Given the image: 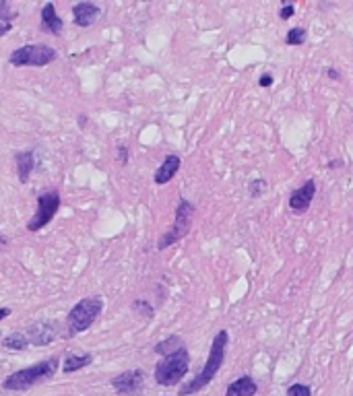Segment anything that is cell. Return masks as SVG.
Here are the masks:
<instances>
[{
	"label": "cell",
	"mask_w": 353,
	"mask_h": 396,
	"mask_svg": "<svg viewBox=\"0 0 353 396\" xmlns=\"http://www.w3.org/2000/svg\"><path fill=\"white\" fill-rule=\"evenodd\" d=\"M41 29L52 36H60V31L64 29V21L58 17L56 6L52 2L44 4V9H41Z\"/></svg>",
	"instance_id": "4fadbf2b"
},
{
	"label": "cell",
	"mask_w": 353,
	"mask_h": 396,
	"mask_svg": "<svg viewBox=\"0 0 353 396\" xmlns=\"http://www.w3.org/2000/svg\"><path fill=\"white\" fill-rule=\"evenodd\" d=\"M133 308H135V312H138L140 316L153 318V308H151V303H147L145 299H137V301L133 303Z\"/></svg>",
	"instance_id": "44dd1931"
},
{
	"label": "cell",
	"mask_w": 353,
	"mask_h": 396,
	"mask_svg": "<svg viewBox=\"0 0 353 396\" xmlns=\"http://www.w3.org/2000/svg\"><path fill=\"white\" fill-rule=\"evenodd\" d=\"M34 170V151H23L17 153V172H19V179L25 184Z\"/></svg>",
	"instance_id": "2e32d148"
},
{
	"label": "cell",
	"mask_w": 353,
	"mask_h": 396,
	"mask_svg": "<svg viewBox=\"0 0 353 396\" xmlns=\"http://www.w3.org/2000/svg\"><path fill=\"white\" fill-rule=\"evenodd\" d=\"M265 190H267V182H265V179H252V182L248 184V192H250V197L252 198H260Z\"/></svg>",
	"instance_id": "ffe728a7"
},
{
	"label": "cell",
	"mask_w": 353,
	"mask_h": 396,
	"mask_svg": "<svg viewBox=\"0 0 353 396\" xmlns=\"http://www.w3.org/2000/svg\"><path fill=\"white\" fill-rule=\"evenodd\" d=\"M285 396H312V390L306 384H292L287 388V395Z\"/></svg>",
	"instance_id": "7402d4cb"
},
{
	"label": "cell",
	"mask_w": 353,
	"mask_h": 396,
	"mask_svg": "<svg viewBox=\"0 0 353 396\" xmlns=\"http://www.w3.org/2000/svg\"><path fill=\"white\" fill-rule=\"evenodd\" d=\"M256 392H258V386H256L255 377L242 376L227 386L225 396H255Z\"/></svg>",
	"instance_id": "5bb4252c"
},
{
	"label": "cell",
	"mask_w": 353,
	"mask_h": 396,
	"mask_svg": "<svg viewBox=\"0 0 353 396\" xmlns=\"http://www.w3.org/2000/svg\"><path fill=\"white\" fill-rule=\"evenodd\" d=\"M91 361H93V355H89V353H83V355H68L64 359V363H62V372H64V374H73V372H77L81 368L89 365Z\"/></svg>",
	"instance_id": "e0dca14e"
},
{
	"label": "cell",
	"mask_w": 353,
	"mask_h": 396,
	"mask_svg": "<svg viewBox=\"0 0 353 396\" xmlns=\"http://www.w3.org/2000/svg\"><path fill=\"white\" fill-rule=\"evenodd\" d=\"M9 314H11V310H9V308H2V310H0V320L9 318Z\"/></svg>",
	"instance_id": "f1b7e54d"
},
{
	"label": "cell",
	"mask_w": 353,
	"mask_h": 396,
	"mask_svg": "<svg viewBox=\"0 0 353 396\" xmlns=\"http://www.w3.org/2000/svg\"><path fill=\"white\" fill-rule=\"evenodd\" d=\"M118 159H120V163H122V165H126V163H128V149H126L124 145H120V147H118Z\"/></svg>",
	"instance_id": "484cf974"
},
{
	"label": "cell",
	"mask_w": 353,
	"mask_h": 396,
	"mask_svg": "<svg viewBox=\"0 0 353 396\" xmlns=\"http://www.w3.org/2000/svg\"><path fill=\"white\" fill-rule=\"evenodd\" d=\"M101 310H103V299L99 296L81 299L66 316V337H77L81 333H85L98 320Z\"/></svg>",
	"instance_id": "3957f363"
},
{
	"label": "cell",
	"mask_w": 353,
	"mask_h": 396,
	"mask_svg": "<svg viewBox=\"0 0 353 396\" xmlns=\"http://www.w3.org/2000/svg\"><path fill=\"white\" fill-rule=\"evenodd\" d=\"M56 370H58V357H50V359L39 361L36 365H31V368H25V370L11 374L2 382V386L6 390H15V392L27 390V388L36 386V384L44 382V380H50L56 374Z\"/></svg>",
	"instance_id": "7a4b0ae2"
},
{
	"label": "cell",
	"mask_w": 353,
	"mask_h": 396,
	"mask_svg": "<svg viewBox=\"0 0 353 396\" xmlns=\"http://www.w3.org/2000/svg\"><path fill=\"white\" fill-rule=\"evenodd\" d=\"M58 209H60L58 192H44V194H39L38 211H36V215L31 217V221L27 223V229H29V231H39L41 227H46V225L54 219V215H56Z\"/></svg>",
	"instance_id": "52a82bcc"
},
{
	"label": "cell",
	"mask_w": 353,
	"mask_h": 396,
	"mask_svg": "<svg viewBox=\"0 0 353 396\" xmlns=\"http://www.w3.org/2000/svg\"><path fill=\"white\" fill-rule=\"evenodd\" d=\"M4 246H6V238H4V236H2V234H0V250H2V248H4Z\"/></svg>",
	"instance_id": "f546056e"
},
{
	"label": "cell",
	"mask_w": 353,
	"mask_h": 396,
	"mask_svg": "<svg viewBox=\"0 0 353 396\" xmlns=\"http://www.w3.org/2000/svg\"><path fill=\"white\" fill-rule=\"evenodd\" d=\"M0 19L4 21L17 19V11L11 9V2H0Z\"/></svg>",
	"instance_id": "603a6c76"
},
{
	"label": "cell",
	"mask_w": 353,
	"mask_h": 396,
	"mask_svg": "<svg viewBox=\"0 0 353 396\" xmlns=\"http://www.w3.org/2000/svg\"><path fill=\"white\" fill-rule=\"evenodd\" d=\"M54 60H56L54 48L41 46V43H31V46H23L19 50H15L9 62L13 66H46Z\"/></svg>",
	"instance_id": "8992f818"
},
{
	"label": "cell",
	"mask_w": 353,
	"mask_h": 396,
	"mask_svg": "<svg viewBox=\"0 0 353 396\" xmlns=\"http://www.w3.org/2000/svg\"><path fill=\"white\" fill-rule=\"evenodd\" d=\"M9 29H11V25H9V23H0V38H2L4 33H9Z\"/></svg>",
	"instance_id": "83f0119b"
},
{
	"label": "cell",
	"mask_w": 353,
	"mask_h": 396,
	"mask_svg": "<svg viewBox=\"0 0 353 396\" xmlns=\"http://www.w3.org/2000/svg\"><path fill=\"white\" fill-rule=\"evenodd\" d=\"M308 38V31L304 27H292L285 36V43L287 46H302Z\"/></svg>",
	"instance_id": "d6986e66"
},
{
	"label": "cell",
	"mask_w": 353,
	"mask_h": 396,
	"mask_svg": "<svg viewBox=\"0 0 353 396\" xmlns=\"http://www.w3.org/2000/svg\"><path fill=\"white\" fill-rule=\"evenodd\" d=\"M186 345H184V340L182 337H178V335H172V337L163 338V340H159L155 345V353L159 355H172V353H176L180 349H184Z\"/></svg>",
	"instance_id": "9a60e30c"
},
{
	"label": "cell",
	"mask_w": 353,
	"mask_h": 396,
	"mask_svg": "<svg viewBox=\"0 0 353 396\" xmlns=\"http://www.w3.org/2000/svg\"><path fill=\"white\" fill-rule=\"evenodd\" d=\"M27 345H29V338H27V335H21V333H13L2 340V347L9 349V351H23Z\"/></svg>",
	"instance_id": "ac0fdd59"
},
{
	"label": "cell",
	"mask_w": 353,
	"mask_h": 396,
	"mask_svg": "<svg viewBox=\"0 0 353 396\" xmlns=\"http://www.w3.org/2000/svg\"><path fill=\"white\" fill-rule=\"evenodd\" d=\"M314 197H316V182L310 178L306 179L300 188L292 190V194H290V209L294 213H297V215H302V213H306L310 209Z\"/></svg>",
	"instance_id": "30bf717a"
},
{
	"label": "cell",
	"mask_w": 353,
	"mask_h": 396,
	"mask_svg": "<svg viewBox=\"0 0 353 396\" xmlns=\"http://www.w3.org/2000/svg\"><path fill=\"white\" fill-rule=\"evenodd\" d=\"M60 335V324L54 320H41L36 322L27 328V338L31 345L36 347H44V345H50L52 340H56V337Z\"/></svg>",
	"instance_id": "9c48e42d"
},
{
	"label": "cell",
	"mask_w": 353,
	"mask_h": 396,
	"mask_svg": "<svg viewBox=\"0 0 353 396\" xmlns=\"http://www.w3.org/2000/svg\"><path fill=\"white\" fill-rule=\"evenodd\" d=\"M258 85H260V87H265V89H267V87H271V85H273V75H271V73H262V75H260V79H258Z\"/></svg>",
	"instance_id": "d4e9b609"
},
{
	"label": "cell",
	"mask_w": 353,
	"mask_h": 396,
	"mask_svg": "<svg viewBox=\"0 0 353 396\" xmlns=\"http://www.w3.org/2000/svg\"><path fill=\"white\" fill-rule=\"evenodd\" d=\"M195 204L188 198H180V202H178L176 207V221H174V225L157 241V248L159 250H165L172 244H176V241L188 236V231L193 227V215H195Z\"/></svg>",
	"instance_id": "5b68a950"
},
{
	"label": "cell",
	"mask_w": 353,
	"mask_h": 396,
	"mask_svg": "<svg viewBox=\"0 0 353 396\" xmlns=\"http://www.w3.org/2000/svg\"><path fill=\"white\" fill-rule=\"evenodd\" d=\"M294 13H295L294 4H287V2H283V6H281V11H279V17H281L283 21H287L294 17Z\"/></svg>",
	"instance_id": "cb8c5ba5"
},
{
	"label": "cell",
	"mask_w": 353,
	"mask_h": 396,
	"mask_svg": "<svg viewBox=\"0 0 353 396\" xmlns=\"http://www.w3.org/2000/svg\"><path fill=\"white\" fill-rule=\"evenodd\" d=\"M112 386L118 395L137 396L145 386V372L143 370H128L112 380Z\"/></svg>",
	"instance_id": "ba28073f"
},
{
	"label": "cell",
	"mask_w": 353,
	"mask_h": 396,
	"mask_svg": "<svg viewBox=\"0 0 353 396\" xmlns=\"http://www.w3.org/2000/svg\"><path fill=\"white\" fill-rule=\"evenodd\" d=\"M327 77H329V79H333V80H339V79H341V75H339V71H334V68H329V71H327Z\"/></svg>",
	"instance_id": "4316f807"
},
{
	"label": "cell",
	"mask_w": 353,
	"mask_h": 396,
	"mask_svg": "<svg viewBox=\"0 0 353 396\" xmlns=\"http://www.w3.org/2000/svg\"><path fill=\"white\" fill-rule=\"evenodd\" d=\"M101 11H99L98 4L93 2H78L73 6V17H75V25L78 27H89L99 19Z\"/></svg>",
	"instance_id": "8fae6325"
},
{
	"label": "cell",
	"mask_w": 353,
	"mask_h": 396,
	"mask_svg": "<svg viewBox=\"0 0 353 396\" xmlns=\"http://www.w3.org/2000/svg\"><path fill=\"white\" fill-rule=\"evenodd\" d=\"M190 368V353L188 349H180L172 355H165L155 365V382L159 386H174L186 376Z\"/></svg>",
	"instance_id": "277c9868"
},
{
	"label": "cell",
	"mask_w": 353,
	"mask_h": 396,
	"mask_svg": "<svg viewBox=\"0 0 353 396\" xmlns=\"http://www.w3.org/2000/svg\"><path fill=\"white\" fill-rule=\"evenodd\" d=\"M227 343H230V333L227 330H219L213 338V345H211V353L207 363L203 365V370L196 374L188 384L180 386L178 396H193L196 392H200L205 386H209L213 382V377L217 376V372L221 370L223 361H225V349H227Z\"/></svg>",
	"instance_id": "6da1fadb"
},
{
	"label": "cell",
	"mask_w": 353,
	"mask_h": 396,
	"mask_svg": "<svg viewBox=\"0 0 353 396\" xmlns=\"http://www.w3.org/2000/svg\"><path fill=\"white\" fill-rule=\"evenodd\" d=\"M180 165H182V159H180V155H168V157L163 159V163L159 165L155 170V176H153V179H155V184H159V186H163V184H168V182H172V178L176 176L178 172H180Z\"/></svg>",
	"instance_id": "7c38bea8"
}]
</instances>
